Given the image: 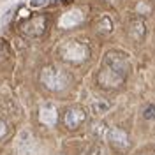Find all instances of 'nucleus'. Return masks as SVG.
I'll list each match as a JSON object with an SVG mask.
<instances>
[{"label":"nucleus","instance_id":"f257e3e1","mask_svg":"<svg viewBox=\"0 0 155 155\" xmlns=\"http://www.w3.org/2000/svg\"><path fill=\"white\" fill-rule=\"evenodd\" d=\"M41 83L51 92H62L69 85V76L58 67H44L41 71Z\"/></svg>","mask_w":155,"mask_h":155},{"label":"nucleus","instance_id":"f03ea898","mask_svg":"<svg viewBox=\"0 0 155 155\" xmlns=\"http://www.w3.org/2000/svg\"><path fill=\"white\" fill-rule=\"evenodd\" d=\"M58 53H60V57L64 58V60L79 64V62H85V60L88 58L90 49H88V46L85 44V42L72 39V41L64 42V44L60 46V49H58Z\"/></svg>","mask_w":155,"mask_h":155},{"label":"nucleus","instance_id":"7ed1b4c3","mask_svg":"<svg viewBox=\"0 0 155 155\" xmlns=\"http://www.w3.org/2000/svg\"><path fill=\"white\" fill-rule=\"evenodd\" d=\"M44 30H46V18L44 16H34L21 25V34L32 39L41 37L44 34Z\"/></svg>","mask_w":155,"mask_h":155},{"label":"nucleus","instance_id":"20e7f679","mask_svg":"<svg viewBox=\"0 0 155 155\" xmlns=\"http://www.w3.org/2000/svg\"><path fill=\"white\" fill-rule=\"evenodd\" d=\"M104 67L111 69V71H115V72L122 74V76H125L129 64H127V58L124 53L109 51V53H106V57H104Z\"/></svg>","mask_w":155,"mask_h":155},{"label":"nucleus","instance_id":"39448f33","mask_svg":"<svg viewBox=\"0 0 155 155\" xmlns=\"http://www.w3.org/2000/svg\"><path fill=\"white\" fill-rule=\"evenodd\" d=\"M16 150L19 155H35L37 152V143L34 139V136L28 130H21L18 134V141H16Z\"/></svg>","mask_w":155,"mask_h":155},{"label":"nucleus","instance_id":"423d86ee","mask_svg":"<svg viewBox=\"0 0 155 155\" xmlns=\"http://www.w3.org/2000/svg\"><path fill=\"white\" fill-rule=\"evenodd\" d=\"M104 137H106L109 143H113L115 146L118 148H127L129 146V137L124 130H120V129H116V127H109L104 130Z\"/></svg>","mask_w":155,"mask_h":155},{"label":"nucleus","instance_id":"0eeeda50","mask_svg":"<svg viewBox=\"0 0 155 155\" xmlns=\"http://www.w3.org/2000/svg\"><path fill=\"white\" fill-rule=\"evenodd\" d=\"M122 81H124L122 74H118V72H115V71H111L107 67H104L99 72V83L104 85V87H118Z\"/></svg>","mask_w":155,"mask_h":155},{"label":"nucleus","instance_id":"6e6552de","mask_svg":"<svg viewBox=\"0 0 155 155\" xmlns=\"http://www.w3.org/2000/svg\"><path fill=\"white\" fill-rule=\"evenodd\" d=\"M39 120L44 124V125H55L58 120V113H57V107L53 106V104H42L41 109H39Z\"/></svg>","mask_w":155,"mask_h":155},{"label":"nucleus","instance_id":"1a4fd4ad","mask_svg":"<svg viewBox=\"0 0 155 155\" xmlns=\"http://www.w3.org/2000/svg\"><path fill=\"white\" fill-rule=\"evenodd\" d=\"M85 122V111L81 107H71L65 113V125L69 129H78Z\"/></svg>","mask_w":155,"mask_h":155},{"label":"nucleus","instance_id":"9d476101","mask_svg":"<svg viewBox=\"0 0 155 155\" xmlns=\"http://www.w3.org/2000/svg\"><path fill=\"white\" fill-rule=\"evenodd\" d=\"M81 21H83V12L74 9V11L65 12V14L60 18V27H62V28H72V27L79 25Z\"/></svg>","mask_w":155,"mask_h":155},{"label":"nucleus","instance_id":"9b49d317","mask_svg":"<svg viewBox=\"0 0 155 155\" xmlns=\"http://www.w3.org/2000/svg\"><path fill=\"white\" fill-rule=\"evenodd\" d=\"M130 37L134 41H143L145 39V34H146V28H145V23L141 19H134L130 23Z\"/></svg>","mask_w":155,"mask_h":155},{"label":"nucleus","instance_id":"f8f14e48","mask_svg":"<svg viewBox=\"0 0 155 155\" xmlns=\"http://www.w3.org/2000/svg\"><path fill=\"white\" fill-rule=\"evenodd\" d=\"M97 30L101 32V34H111L113 32V19L109 18V16H101L99 21H97Z\"/></svg>","mask_w":155,"mask_h":155},{"label":"nucleus","instance_id":"ddd939ff","mask_svg":"<svg viewBox=\"0 0 155 155\" xmlns=\"http://www.w3.org/2000/svg\"><path fill=\"white\" fill-rule=\"evenodd\" d=\"M92 113L94 115H104L107 109H109V104H107L106 101H102V99H95V101H92Z\"/></svg>","mask_w":155,"mask_h":155},{"label":"nucleus","instance_id":"4468645a","mask_svg":"<svg viewBox=\"0 0 155 155\" xmlns=\"http://www.w3.org/2000/svg\"><path fill=\"white\" fill-rule=\"evenodd\" d=\"M85 155H106V152H104V148H102V146L92 145L87 152H85Z\"/></svg>","mask_w":155,"mask_h":155},{"label":"nucleus","instance_id":"2eb2a0df","mask_svg":"<svg viewBox=\"0 0 155 155\" xmlns=\"http://www.w3.org/2000/svg\"><path fill=\"white\" fill-rule=\"evenodd\" d=\"M145 118H155V104L153 106H148L146 107V111H145Z\"/></svg>","mask_w":155,"mask_h":155},{"label":"nucleus","instance_id":"dca6fc26","mask_svg":"<svg viewBox=\"0 0 155 155\" xmlns=\"http://www.w3.org/2000/svg\"><path fill=\"white\" fill-rule=\"evenodd\" d=\"M46 4H48V0H30V5L32 7H42Z\"/></svg>","mask_w":155,"mask_h":155},{"label":"nucleus","instance_id":"f3484780","mask_svg":"<svg viewBox=\"0 0 155 155\" xmlns=\"http://www.w3.org/2000/svg\"><path fill=\"white\" fill-rule=\"evenodd\" d=\"M12 12H14V9H9V11H7V12H5V16L2 18V23H7V21H9V18L12 16Z\"/></svg>","mask_w":155,"mask_h":155},{"label":"nucleus","instance_id":"a211bd4d","mask_svg":"<svg viewBox=\"0 0 155 155\" xmlns=\"http://www.w3.org/2000/svg\"><path fill=\"white\" fill-rule=\"evenodd\" d=\"M4 134H5V124H4V122L0 120V137H2Z\"/></svg>","mask_w":155,"mask_h":155},{"label":"nucleus","instance_id":"6ab92c4d","mask_svg":"<svg viewBox=\"0 0 155 155\" xmlns=\"http://www.w3.org/2000/svg\"><path fill=\"white\" fill-rule=\"evenodd\" d=\"M49 2H58V0H49Z\"/></svg>","mask_w":155,"mask_h":155}]
</instances>
